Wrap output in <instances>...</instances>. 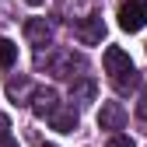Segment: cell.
I'll return each instance as SVG.
<instances>
[{
    "instance_id": "1",
    "label": "cell",
    "mask_w": 147,
    "mask_h": 147,
    "mask_svg": "<svg viewBox=\"0 0 147 147\" xmlns=\"http://www.w3.org/2000/svg\"><path fill=\"white\" fill-rule=\"evenodd\" d=\"M147 25V4L144 0H126L119 7V28L123 32H140Z\"/></svg>"
},
{
    "instance_id": "2",
    "label": "cell",
    "mask_w": 147,
    "mask_h": 147,
    "mask_svg": "<svg viewBox=\"0 0 147 147\" xmlns=\"http://www.w3.org/2000/svg\"><path fill=\"white\" fill-rule=\"evenodd\" d=\"M74 35L84 42V46H98L105 39V21H102V14H88L84 21L74 25Z\"/></svg>"
},
{
    "instance_id": "3",
    "label": "cell",
    "mask_w": 147,
    "mask_h": 147,
    "mask_svg": "<svg viewBox=\"0 0 147 147\" xmlns=\"http://www.w3.org/2000/svg\"><path fill=\"white\" fill-rule=\"evenodd\" d=\"M56 105H60V95L53 88H35L32 91V112L39 119H49L53 112H56Z\"/></svg>"
},
{
    "instance_id": "4",
    "label": "cell",
    "mask_w": 147,
    "mask_h": 147,
    "mask_svg": "<svg viewBox=\"0 0 147 147\" xmlns=\"http://www.w3.org/2000/svg\"><path fill=\"white\" fill-rule=\"evenodd\" d=\"M81 67H84V60L74 56V53H56V56L49 60V74H53V77H60V81H70L74 70H81Z\"/></svg>"
},
{
    "instance_id": "5",
    "label": "cell",
    "mask_w": 147,
    "mask_h": 147,
    "mask_svg": "<svg viewBox=\"0 0 147 147\" xmlns=\"http://www.w3.org/2000/svg\"><path fill=\"white\" fill-rule=\"evenodd\" d=\"M98 126L102 130H123L126 126V109L119 102H105L102 112H98Z\"/></svg>"
},
{
    "instance_id": "6",
    "label": "cell",
    "mask_w": 147,
    "mask_h": 147,
    "mask_svg": "<svg viewBox=\"0 0 147 147\" xmlns=\"http://www.w3.org/2000/svg\"><path fill=\"white\" fill-rule=\"evenodd\" d=\"M102 63H105V74H109V77H116V74H123V70H130V67H133L130 53H123L119 46H109V49H105V56H102Z\"/></svg>"
},
{
    "instance_id": "7",
    "label": "cell",
    "mask_w": 147,
    "mask_h": 147,
    "mask_svg": "<svg viewBox=\"0 0 147 147\" xmlns=\"http://www.w3.org/2000/svg\"><path fill=\"white\" fill-rule=\"evenodd\" d=\"M25 39H28L32 46H49L53 25L46 21V18H32V21H25Z\"/></svg>"
},
{
    "instance_id": "8",
    "label": "cell",
    "mask_w": 147,
    "mask_h": 147,
    "mask_svg": "<svg viewBox=\"0 0 147 147\" xmlns=\"http://www.w3.org/2000/svg\"><path fill=\"white\" fill-rule=\"evenodd\" d=\"M49 123H53V130H60V133H74V130H77V109L56 105V112L49 116Z\"/></svg>"
},
{
    "instance_id": "9",
    "label": "cell",
    "mask_w": 147,
    "mask_h": 147,
    "mask_svg": "<svg viewBox=\"0 0 147 147\" xmlns=\"http://www.w3.org/2000/svg\"><path fill=\"white\" fill-rule=\"evenodd\" d=\"M70 102H77V105H91L95 102V81H77L70 91Z\"/></svg>"
},
{
    "instance_id": "10",
    "label": "cell",
    "mask_w": 147,
    "mask_h": 147,
    "mask_svg": "<svg viewBox=\"0 0 147 147\" xmlns=\"http://www.w3.org/2000/svg\"><path fill=\"white\" fill-rule=\"evenodd\" d=\"M18 63V46L11 39H0V70H11Z\"/></svg>"
},
{
    "instance_id": "11",
    "label": "cell",
    "mask_w": 147,
    "mask_h": 147,
    "mask_svg": "<svg viewBox=\"0 0 147 147\" xmlns=\"http://www.w3.org/2000/svg\"><path fill=\"white\" fill-rule=\"evenodd\" d=\"M137 67H130V70H123V74H116L112 77V84H116V91H133L137 88Z\"/></svg>"
},
{
    "instance_id": "12",
    "label": "cell",
    "mask_w": 147,
    "mask_h": 147,
    "mask_svg": "<svg viewBox=\"0 0 147 147\" xmlns=\"http://www.w3.org/2000/svg\"><path fill=\"white\" fill-rule=\"evenodd\" d=\"M32 91V81L28 77H18V81H7V95L14 98V102H25V95Z\"/></svg>"
},
{
    "instance_id": "13",
    "label": "cell",
    "mask_w": 147,
    "mask_h": 147,
    "mask_svg": "<svg viewBox=\"0 0 147 147\" xmlns=\"http://www.w3.org/2000/svg\"><path fill=\"white\" fill-rule=\"evenodd\" d=\"M105 147H137L130 137H123V133H112V137H109V144Z\"/></svg>"
},
{
    "instance_id": "14",
    "label": "cell",
    "mask_w": 147,
    "mask_h": 147,
    "mask_svg": "<svg viewBox=\"0 0 147 147\" xmlns=\"http://www.w3.org/2000/svg\"><path fill=\"white\" fill-rule=\"evenodd\" d=\"M137 116L147 123V84H144V91H140V102H137Z\"/></svg>"
},
{
    "instance_id": "15",
    "label": "cell",
    "mask_w": 147,
    "mask_h": 147,
    "mask_svg": "<svg viewBox=\"0 0 147 147\" xmlns=\"http://www.w3.org/2000/svg\"><path fill=\"white\" fill-rule=\"evenodd\" d=\"M4 140H11V119L0 112V144H4Z\"/></svg>"
},
{
    "instance_id": "16",
    "label": "cell",
    "mask_w": 147,
    "mask_h": 147,
    "mask_svg": "<svg viewBox=\"0 0 147 147\" xmlns=\"http://www.w3.org/2000/svg\"><path fill=\"white\" fill-rule=\"evenodd\" d=\"M25 4H32V7H39V4H42V0H25Z\"/></svg>"
},
{
    "instance_id": "17",
    "label": "cell",
    "mask_w": 147,
    "mask_h": 147,
    "mask_svg": "<svg viewBox=\"0 0 147 147\" xmlns=\"http://www.w3.org/2000/svg\"><path fill=\"white\" fill-rule=\"evenodd\" d=\"M0 147H14V140H4V144H0Z\"/></svg>"
},
{
    "instance_id": "18",
    "label": "cell",
    "mask_w": 147,
    "mask_h": 147,
    "mask_svg": "<svg viewBox=\"0 0 147 147\" xmlns=\"http://www.w3.org/2000/svg\"><path fill=\"white\" fill-rule=\"evenodd\" d=\"M39 147H56V144H39Z\"/></svg>"
}]
</instances>
